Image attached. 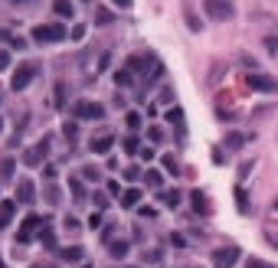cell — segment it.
Wrapping results in <instances>:
<instances>
[{"label":"cell","mask_w":278,"mask_h":268,"mask_svg":"<svg viewBox=\"0 0 278 268\" xmlns=\"http://www.w3.org/2000/svg\"><path fill=\"white\" fill-rule=\"evenodd\" d=\"M43 229H49V219L46 216H36V213H30L23 219V226L16 229V242H33V236H36V232H43Z\"/></svg>","instance_id":"1"},{"label":"cell","mask_w":278,"mask_h":268,"mask_svg":"<svg viewBox=\"0 0 278 268\" xmlns=\"http://www.w3.org/2000/svg\"><path fill=\"white\" fill-rule=\"evenodd\" d=\"M69 33H66V26L59 23H40V26H33V40L36 43H63Z\"/></svg>","instance_id":"2"},{"label":"cell","mask_w":278,"mask_h":268,"mask_svg":"<svg viewBox=\"0 0 278 268\" xmlns=\"http://www.w3.org/2000/svg\"><path fill=\"white\" fill-rule=\"evenodd\" d=\"M72 118H79V121H102L105 118V105H98V102H75L72 105Z\"/></svg>","instance_id":"3"},{"label":"cell","mask_w":278,"mask_h":268,"mask_svg":"<svg viewBox=\"0 0 278 268\" xmlns=\"http://www.w3.org/2000/svg\"><path fill=\"white\" fill-rule=\"evenodd\" d=\"M36 72H40V66H36V63H23V66H16L13 79H10V88H13V92H23V88L30 85L33 79H36Z\"/></svg>","instance_id":"4"},{"label":"cell","mask_w":278,"mask_h":268,"mask_svg":"<svg viewBox=\"0 0 278 268\" xmlns=\"http://www.w3.org/2000/svg\"><path fill=\"white\" fill-rule=\"evenodd\" d=\"M246 85L252 88V92H265V95H275V92H278V79L262 75V72H252V75L246 79Z\"/></svg>","instance_id":"5"},{"label":"cell","mask_w":278,"mask_h":268,"mask_svg":"<svg viewBox=\"0 0 278 268\" xmlns=\"http://www.w3.org/2000/svg\"><path fill=\"white\" fill-rule=\"evenodd\" d=\"M203 13H209V20H229L232 3L229 0H203Z\"/></svg>","instance_id":"6"},{"label":"cell","mask_w":278,"mask_h":268,"mask_svg":"<svg viewBox=\"0 0 278 268\" xmlns=\"http://www.w3.org/2000/svg\"><path fill=\"white\" fill-rule=\"evenodd\" d=\"M239 255H242V252H239L236 245H226V249H216V252H213V268H232V265L239 262Z\"/></svg>","instance_id":"7"},{"label":"cell","mask_w":278,"mask_h":268,"mask_svg":"<svg viewBox=\"0 0 278 268\" xmlns=\"http://www.w3.org/2000/svg\"><path fill=\"white\" fill-rule=\"evenodd\" d=\"M46 154H49V141H40L36 147H30V150L23 154V164L36 167V164H43V160H46Z\"/></svg>","instance_id":"8"},{"label":"cell","mask_w":278,"mask_h":268,"mask_svg":"<svg viewBox=\"0 0 278 268\" xmlns=\"http://www.w3.org/2000/svg\"><path fill=\"white\" fill-rule=\"evenodd\" d=\"M16 200L20 203H33L36 200V187L30 180H16Z\"/></svg>","instance_id":"9"},{"label":"cell","mask_w":278,"mask_h":268,"mask_svg":"<svg viewBox=\"0 0 278 268\" xmlns=\"http://www.w3.org/2000/svg\"><path fill=\"white\" fill-rule=\"evenodd\" d=\"M111 144H115V137H111V134H98V137H92V141H88V147H92V154H108Z\"/></svg>","instance_id":"10"},{"label":"cell","mask_w":278,"mask_h":268,"mask_svg":"<svg viewBox=\"0 0 278 268\" xmlns=\"http://www.w3.org/2000/svg\"><path fill=\"white\" fill-rule=\"evenodd\" d=\"M13 213H16V200H3L0 203V229H7L13 222Z\"/></svg>","instance_id":"11"},{"label":"cell","mask_w":278,"mask_h":268,"mask_svg":"<svg viewBox=\"0 0 278 268\" xmlns=\"http://www.w3.org/2000/svg\"><path fill=\"white\" fill-rule=\"evenodd\" d=\"M118 200H121V209H135V206L141 203V190H138V187H128Z\"/></svg>","instance_id":"12"},{"label":"cell","mask_w":278,"mask_h":268,"mask_svg":"<svg viewBox=\"0 0 278 268\" xmlns=\"http://www.w3.org/2000/svg\"><path fill=\"white\" fill-rule=\"evenodd\" d=\"M128 249H131V245H128L125 239H118V242H108V255H111V259H125Z\"/></svg>","instance_id":"13"},{"label":"cell","mask_w":278,"mask_h":268,"mask_svg":"<svg viewBox=\"0 0 278 268\" xmlns=\"http://www.w3.org/2000/svg\"><path fill=\"white\" fill-rule=\"evenodd\" d=\"M53 10L59 16H72L75 13V3H72V0H53Z\"/></svg>","instance_id":"14"},{"label":"cell","mask_w":278,"mask_h":268,"mask_svg":"<svg viewBox=\"0 0 278 268\" xmlns=\"http://www.w3.org/2000/svg\"><path fill=\"white\" fill-rule=\"evenodd\" d=\"M59 255H63L66 262H72V265H75V262H82V255H85V252H82L79 245H69V249H63Z\"/></svg>","instance_id":"15"},{"label":"cell","mask_w":278,"mask_h":268,"mask_svg":"<svg viewBox=\"0 0 278 268\" xmlns=\"http://www.w3.org/2000/svg\"><path fill=\"white\" fill-rule=\"evenodd\" d=\"M121 147H125V154H141V141H138L135 134H128L125 141H121Z\"/></svg>","instance_id":"16"},{"label":"cell","mask_w":278,"mask_h":268,"mask_svg":"<svg viewBox=\"0 0 278 268\" xmlns=\"http://www.w3.org/2000/svg\"><path fill=\"white\" fill-rule=\"evenodd\" d=\"M190 200H193V209H197V213H207V209H209L207 197H203L200 190H193V193H190Z\"/></svg>","instance_id":"17"},{"label":"cell","mask_w":278,"mask_h":268,"mask_svg":"<svg viewBox=\"0 0 278 268\" xmlns=\"http://www.w3.org/2000/svg\"><path fill=\"white\" fill-rule=\"evenodd\" d=\"M144 63H147V56H131V59H128V69L131 72H147Z\"/></svg>","instance_id":"18"},{"label":"cell","mask_w":278,"mask_h":268,"mask_svg":"<svg viewBox=\"0 0 278 268\" xmlns=\"http://www.w3.org/2000/svg\"><path fill=\"white\" fill-rule=\"evenodd\" d=\"M115 82H118V85H131V82H135V72L131 69H118L115 72Z\"/></svg>","instance_id":"19"},{"label":"cell","mask_w":278,"mask_h":268,"mask_svg":"<svg viewBox=\"0 0 278 268\" xmlns=\"http://www.w3.org/2000/svg\"><path fill=\"white\" fill-rule=\"evenodd\" d=\"M167 121H170V125H177V128H183V111H180V108H170V111H167Z\"/></svg>","instance_id":"20"},{"label":"cell","mask_w":278,"mask_h":268,"mask_svg":"<svg viewBox=\"0 0 278 268\" xmlns=\"http://www.w3.org/2000/svg\"><path fill=\"white\" fill-rule=\"evenodd\" d=\"M164 206H170V209H177V206H180V193H177V190H170V193H164Z\"/></svg>","instance_id":"21"},{"label":"cell","mask_w":278,"mask_h":268,"mask_svg":"<svg viewBox=\"0 0 278 268\" xmlns=\"http://www.w3.org/2000/svg\"><path fill=\"white\" fill-rule=\"evenodd\" d=\"M144 183H147L151 190H157L160 187V174H157V170H147V174H144Z\"/></svg>","instance_id":"22"},{"label":"cell","mask_w":278,"mask_h":268,"mask_svg":"<svg viewBox=\"0 0 278 268\" xmlns=\"http://www.w3.org/2000/svg\"><path fill=\"white\" fill-rule=\"evenodd\" d=\"M160 164L167 167V174H177V157H174V154H164V157H160Z\"/></svg>","instance_id":"23"},{"label":"cell","mask_w":278,"mask_h":268,"mask_svg":"<svg viewBox=\"0 0 278 268\" xmlns=\"http://www.w3.org/2000/svg\"><path fill=\"white\" fill-rule=\"evenodd\" d=\"M226 144H229V150H239L242 144H246V137H242V134H229V137H226Z\"/></svg>","instance_id":"24"},{"label":"cell","mask_w":278,"mask_h":268,"mask_svg":"<svg viewBox=\"0 0 278 268\" xmlns=\"http://www.w3.org/2000/svg\"><path fill=\"white\" fill-rule=\"evenodd\" d=\"M111 20H115V16H111V10H105V7H102V10H95V23H102V26H105V23H111Z\"/></svg>","instance_id":"25"},{"label":"cell","mask_w":278,"mask_h":268,"mask_svg":"<svg viewBox=\"0 0 278 268\" xmlns=\"http://www.w3.org/2000/svg\"><path fill=\"white\" fill-rule=\"evenodd\" d=\"M40 242L46 245V249H53V245H56V236H53V229H43V232H40Z\"/></svg>","instance_id":"26"},{"label":"cell","mask_w":278,"mask_h":268,"mask_svg":"<svg viewBox=\"0 0 278 268\" xmlns=\"http://www.w3.org/2000/svg\"><path fill=\"white\" fill-rule=\"evenodd\" d=\"M236 206H239V213H246V209H249V203H246V190H242V187L236 190Z\"/></svg>","instance_id":"27"},{"label":"cell","mask_w":278,"mask_h":268,"mask_svg":"<svg viewBox=\"0 0 278 268\" xmlns=\"http://www.w3.org/2000/svg\"><path fill=\"white\" fill-rule=\"evenodd\" d=\"M128 128H131V131L141 128V115H138V111H128Z\"/></svg>","instance_id":"28"},{"label":"cell","mask_w":278,"mask_h":268,"mask_svg":"<svg viewBox=\"0 0 278 268\" xmlns=\"http://www.w3.org/2000/svg\"><path fill=\"white\" fill-rule=\"evenodd\" d=\"M63 105H66V85L59 82V85H56V108H63Z\"/></svg>","instance_id":"29"},{"label":"cell","mask_w":278,"mask_h":268,"mask_svg":"<svg viewBox=\"0 0 278 268\" xmlns=\"http://www.w3.org/2000/svg\"><path fill=\"white\" fill-rule=\"evenodd\" d=\"M63 131H66V137L72 141V137L79 134V125H75V121H66V125H63Z\"/></svg>","instance_id":"30"},{"label":"cell","mask_w":278,"mask_h":268,"mask_svg":"<svg viewBox=\"0 0 278 268\" xmlns=\"http://www.w3.org/2000/svg\"><path fill=\"white\" fill-rule=\"evenodd\" d=\"M82 180H98V167H82Z\"/></svg>","instance_id":"31"},{"label":"cell","mask_w":278,"mask_h":268,"mask_svg":"<svg viewBox=\"0 0 278 268\" xmlns=\"http://www.w3.org/2000/svg\"><path fill=\"white\" fill-rule=\"evenodd\" d=\"M69 187H72V193H75V200H85V190H82L79 180H69Z\"/></svg>","instance_id":"32"},{"label":"cell","mask_w":278,"mask_h":268,"mask_svg":"<svg viewBox=\"0 0 278 268\" xmlns=\"http://www.w3.org/2000/svg\"><path fill=\"white\" fill-rule=\"evenodd\" d=\"M82 36H85V26H82V23H75V26H72V43H79Z\"/></svg>","instance_id":"33"},{"label":"cell","mask_w":278,"mask_h":268,"mask_svg":"<svg viewBox=\"0 0 278 268\" xmlns=\"http://www.w3.org/2000/svg\"><path fill=\"white\" fill-rule=\"evenodd\" d=\"M138 177H141V170H138V167H128V170H125V180H128V183H135Z\"/></svg>","instance_id":"34"},{"label":"cell","mask_w":278,"mask_h":268,"mask_svg":"<svg viewBox=\"0 0 278 268\" xmlns=\"http://www.w3.org/2000/svg\"><path fill=\"white\" fill-rule=\"evenodd\" d=\"M98 226H102V213H92V216H88V229H92V232H95Z\"/></svg>","instance_id":"35"},{"label":"cell","mask_w":278,"mask_h":268,"mask_svg":"<svg viewBox=\"0 0 278 268\" xmlns=\"http://www.w3.org/2000/svg\"><path fill=\"white\" fill-rule=\"evenodd\" d=\"M249 268H275V265H269V262H262V259H249Z\"/></svg>","instance_id":"36"},{"label":"cell","mask_w":278,"mask_h":268,"mask_svg":"<svg viewBox=\"0 0 278 268\" xmlns=\"http://www.w3.org/2000/svg\"><path fill=\"white\" fill-rule=\"evenodd\" d=\"M3 69H10V53L0 49V72H3Z\"/></svg>","instance_id":"37"},{"label":"cell","mask_w":278,"mask_h":268,"mask_svg":"<svg viewBox=\"0 0 278 268\" xmlns=\"http://www.w3.org/2000/svg\"><path fill=\"white\" fill-rule=\"evenodd\" d=\"M147 137H151V141H160V137H164V131H160V128H147Z\"/></svg>","instance_id":"38"},{"label":"cell","mask_w":278,"mask_h":268,"mask_svg":"<svg viewBox=\"0 0 278 268\" xmlns=\"http://www.w3.org/2000/svg\"><path fill=\"white\" fill-rule=\"evenodd\" d=\"M141 160H147V164H151V160H154V150H151V147H141Z\"/></svg>","instance_id":"39"},{"label":"cell","mask_w":278,"mask_h":268,"mask_svg":"<svg viewBox=\"0 0 278 268\" xmlns=\"http://www.w3.org/2000/svg\"><path fill=\"white\" fill-rule=\"evenodd\" d=\"M10 46H13V49H26V40H20V36H13V40H10Z\"/></svg>","instance_id":"40"},{"label":"cell","mask_w":278,"mask_h":268,"mask_svg":"<svg viewBox=\"0 0 278 268\" xmlns=\"http://www.w3.org/2000/svg\"><path fill=\"white\" fill-rule=\"evenodd\" d=\"M108 193H111V197H118V193H121V187H118V180H111V183H108Z\"/></svg>","instance_id":"41"},{"label":"cell","mask_w":278,"mask_h":268,"mask_svg":"<svg viewBox=\"0 0 278 268\" xmlns=\"http://www.w3.org/2000/svg\"><path fill=\"white\" fill-rule=\"evenodd\" d=\"M0 40H13V36H10L7 30H0Z\"/></svg>","instance_id":"42"},{"label":"cell","mask_w":278,"mask_h":268,"mask_svg":"<svg viewBox=\"0 0 278 268\" xmlns=\"http://www.w3.org/2000/svg\"><path fill=\"white\" fill-rule=\"evenodd\" d=\"M115 3H118V7H131V0H115Z\"/></svg>","instance_id":"43"},{"label":"cell","mask_w":278,"mask_h":268,"mask_svg":"<svg viewBox=\"0 0 278 268\" xmlns=\"http://www.w3.org/2000/svg\"><path fill=\"white\" fill-rule=\"evenodd\" d=\"M33 268H53V265H33Z\"/></svg>","instance_id":"44"},{"label":"cell","mask_w":278,"mask_h":268,"mask_svg":"<svg viewBox=\"0 0 278 268\" xmlns=\"http://www.w3.org/2000/svg\"><path fill=\"white\" fill-rule=\"evenodd\" d=\"M275 209H278V197H275Z\"/></svg>","instance_id":"45"},{"label":"cell","mask_w":278,"mask_h":268,"mask_svg":"<svg viewBox=\"0 0 278 268\" xmlns=\"http://www.w3.org/2000/svg\"><path fill=\"white\" fill-rule=\"evenodd\" d=\"M0 131H3V121H0Z\"/></svg>","instance_id":"46"},{"label":"cell","mask_w":278,"mask_h":268,"mask_svg":"<svg viewBox=\"0 0 278 268\" xmlns=\"http://www.w3.org/2000/svg\"><path fill=\"white\" fill-rule=\"evenodd\" d=\"M13 3H23V0H13Z\"/></svg>","instance_id":"47"},{"label":"cell","mask_w":278,"mask_h":268,"mask_svg":"<svg viewBox=\"0 0 278 268\" xmlns=\"http://www.w3.org/2000/svg\"><path fill=\"white\" fill-rule=\"evenodd\" d=\"M79 268H88V265H79Z\"/></svg>","instance_id":"48"}]
</instances>
